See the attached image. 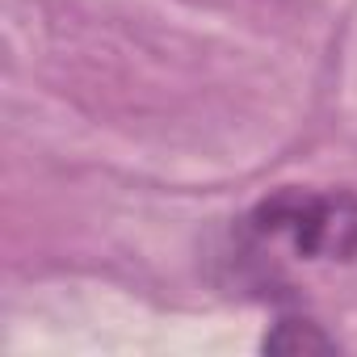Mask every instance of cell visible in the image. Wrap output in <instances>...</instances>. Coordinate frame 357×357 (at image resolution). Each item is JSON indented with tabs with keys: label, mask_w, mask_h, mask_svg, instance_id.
I'll list each match as a JSON object with an SVG mask.
<instances>
[{
	"label": "cell",
	"mask_w": 357,
	"mask_h": 357,
	"mask_svg": "<svg viewBox=\"0 0 357 357\" xmlns=\"http://www.w3.org/2000/svg\"><path fill=\"white\" fill-rule=\"evenodd\" d=\"M265 353H336V336H328L311 319H278L261 340Z\"/></svg>",
	"instance_id": "7a4b0ae2"
},
{
	"label": "cell",
	"mask_w": 357,
	"mask_h": 357,
	"mask_svg": "<svg viewBox=\"0 0 357 357\" xmlns=\"http://www.w3.org/2000/svg\"><path fill=\"white\" fill-rule=\"evenodd\" d=\"M252 240L286 244L307 261H353L357 257V194L349 190H303L282 185L244 219Z\"/></svg>",
	"instance_id": "6da1fadb"
}]
</instances>
